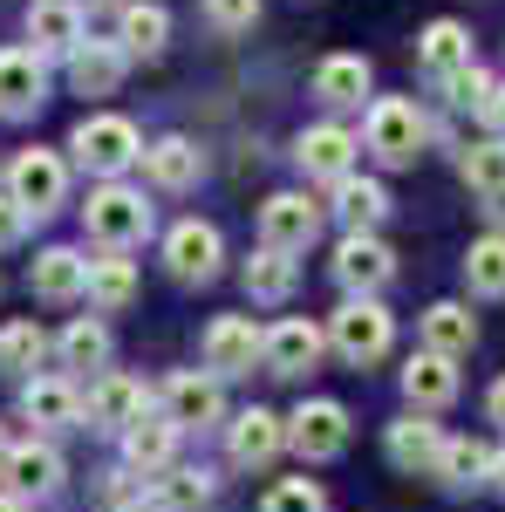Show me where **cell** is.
Returning a JSON list of instances; mask_svg holds the SVG:
<instances>
[{"mask_svg":"<svg viewBox=\"0 0 505 512\" xmlns=\"http://www.w3.org/2000/svg\"><path fill=\"white\" fill-rule=\"evenodd\" d=\"M205 14H212V28L239 35V28H253V21H260V0H205Z\"/></svg>","mask_w":505,"mask_h":512,"instance_id":"60d3db41","label":"cell"},{"mask_svg":"<svg viewBox=\"0 0 505 512\" xmlns=\"http://www.w3.org/2000/svg\"><path fill=\"white\" fill-rule=\"evenodd\" d=\"M485 212H492V226L505 233V192H492V198H485Z\"/></svg>","mask_w":505,"mask_h":512,"instance_id":"f6af8a7d","label":"cell"},{"mask_svg":"<svg viewBox=\"0 0 505 512\" xmlns=\"http://www.w3.org/2000/svg\"><path fill=\"white\" fill-rule=\"evenodd\" d=\"M355 151H362V137L342 130V123H308V130L294 137V164H301L308 178H328V185H342L355 171Z\"/></svg>","mask_w":505,"mask_h":512,"instance_id":"9c48e42d","label":"cell"},{"mask_svg":"<svg viewBox=\"0 0 505 512\" xmlns=\"http://www.w3.org/2000/svg\"><path fill=\"white\" fill-rule=\"evenodd\" d=\"M21 417L41 424V431H69V424H82L76 383H62V376H28V383H21Z\"/></svg>","mask_w":505,"mask_h":512,"instance_id":"ac0fdd59","label":"cell"},{"mask_svg":"<svg viewBox=\"0 0 505 512\" xmlns=\"http://www.w3.org/2000/svg\"><path fill=\"white\" fill-rule=\"evenodd\" d=\"M465 280H471V294H485V301H505V233L471 239V253H465Z\"/></svg>","mask_w":505,"mask_h":512,"instance_id":"e575fe53","label":"cell"},{"mask_svg":"<svg viewBox=\"0 0 505 512\" xmlns=\"http://www.w3.org/2000/svg\"><path fill=\"white\" fill-rule=\"evenodd\" d=\"M328 342H335V355L342 362H383L389 342H396V321L383 315V301H349V308H335V321H328Z\"/></svg>","mask_w":505,"mask_h":512,"instance_id":"277c9868","label":"cell"},{"mask_svg":"<svg viewBox=\"0 0 505 512\" xmlns=\"http://www.w3.org/2000/svg\"><path fill=\"white\" fill-rule=\"evenodd\" d=\"M260 512H328V499H321L314 478H280L267 499H260Z\"/></svg>","mask_w":505,"mask_h":512,"instance_id":"f35d334b","label":"cell"},{"mask_svg":"<svg viewBox=\"0 0 505 512\" xmlns=\"http://www.w3.org/2000/svg\"><path fill=\"white\" fill-rule=\"evenodd\" d=\"M0 512H21V499H14V492H0Z\"/></svg>","mask_w":505,"mask_h":512,"instance_id":"681fc988","label":"cell"},{"mask_svg":"<svg viewBox=\"0 0 505 512\" xmlns=\"http://www.w3.org/2000/svg\"><path fill=\"white\" fill-rule=\"evenodd\" d=\"M117 512H164L157 499H130V506H117Z\"/></svg>","mask_w":505,"mask_h":512,"instance_id":"7dc6e473","label":"cell"},{"mask_svg":"<svg viewBox=\"0 0 505 512\" xmlns=\"http://www.w3.org/2000/svg\"><path fill=\"white\" fill-rule=\"evenodd\" d=\"M314 233H321V205L308 192H273L260 205V246L273 253H308Z\"/></svg>","mask_w":505,"mask_h":512,"instance_id":"ba28073f","label":"cell"},{"mask_svg":"<svg viewBox=\"0 0 505 512\" xmlns=\"http://www.w3.org/2000/svg\"><path fill=\"white\" fill-rule=\"evenodd\" d=\"M151 499L164 512H205L212 506V472H198V465H164Z\"/></svg>","mask_w":505,"mask_h":512,"instance_id":"1f68e13d","label":"cell"},{"mask_svg":"<svg viewBox=\"0 0 505 512\" xmlns=\"http://www.w3.org/2000/svg\"><path fill=\"white\" fill-rule=\"evenodd\" d=\"M0 472H7V485H14V499H28V492L41 499V492H55V485H62V458H55L48 444H14Z\"/></svg>","mask_w":505,"mask_h":512,"instance_id":"f546056e","label":"cell"},{"mask_svg":"<svg viewBox=\"0 0 505 512\" xmlns=\"http://www.w3.org/2000/svg\"><path fill=\"white\" fill-rule=\"evenodd\" d=\"M403 396H410V410H444V403H458V369L444 362V355H410V369H403Z\"/></svg>","mask_w":505,"mask_h":512,"instance_id":"cb8c5ba5","label":"cell"},{"mask_svg":"<svg viewBox=\"0 0 505 512\" xmlns=\"http://www.w3.org/2000/svg\"><path fill=\"white\" fill-rule=\"evenodd\" d=\"M82 226H89V239H96V246L123 253V246H137V239H151V205H144V192H137V185L110 178V185H96V192H89Z\"/></svg>","mask_w":505,"mask_h":512,"instance_id":"6da1fadb","label":"cell"},{"mask_svg":"<svg viewBox=\"0 0 505 512\" xmlns=\"http://www.w3.org/2000/svg\"><path fill=\"white\" fill-rule=\"evenodd\" d=\"M383 444H389V465H396V472H437V458H444V431L430 424L424 410L396 417Z\"/></svg>","mask_w":505,"mask_h":512,"instance_id":"e0dca14e","label":"cell"},{"mask_svg":"<svg viewBox=\"0 0 505 512\" xmlns=\"http://www.w3.org/2000/svg\"><path fill=\"white\" fill-rule=\"evenodd\" d=\"M294 253H273V246H260L253 260H246V294L253 301H287L294 294Z\"/></svg>","mask_w":505,"mask_h":512,"instance_id":"d590c367","label":"cell"},{"mask_svg":"<svg viewBox=\"0 0 505 512\" xmlns=\"http://www.w3.org/2000/svg\"><path fill=\"white\" fill-rule=\"evenodd\" d=\"M335 280L349 287V301H376L389 280H396V253L376 233H342V246H335Z\"/></svg>","mask_w":505,"mask_h":512,"instance_id":"52a82bcc","label":"cell"},{"mask_svg":"<svg viewBox=\"0 0 505 512\" xmlns=\"http://www.w3.org/2000/svg\"><path fill=\"white\" fill-rule=\"evenodd\" d=\"M171 451H178V424H171V417H151V410H144V417L123 431V465H130V472H164Z\"/></svg>","mask_w":505,"mask_h":512,"instance_id":"d4e9b609","label":"cell"},{"mask_svg":"<svg viewBox=\"0 0 505 512\" xmlns=\"http://www.w3.org/2000/svg\"><path fill=\"white\" fill-rule=\"evenodd\" d=\"M424 349L444 355V362H458V355L478 349V321H471L465 301H437V308H424Z\"/></svg>","mask_w":505,"mask_h":512,"instance_id":"603a6c76","label":"cell"},{"mask_svg":"<svg viewBox=\"0 0 505 512\" xmlns=\"http://www.w3.org/2000/svg\"><path fill=\"white\" fill-rule=\"evenodd\" d=\"M362 137H369V151H376L383 164H417V158H424L430 123H424V110H417L410 96H376V103H369V123H362Z\"/></svg>","mask_w":505,"mask_h":512,"instance_id":"3957f363","label":"cell"},{"mask_svg":"<svg viewBox=\"0 0 505 512\" xmlns=\"http://www.w3.org/2000/svg\"><path fill=\"white\" fill-rule=\"evenodd\" d=\"M144 171H151L157 192H185V185H198V171H205V158H198L192 137H157L151 151H144Z\"/></svg>","mask_w":505,"mask_h":512,"instance_id":"83f0119b","label":"cell"},{"mask_svg":"<svg viewBox=\"0 0 505 512\" xmlns=\"http://www.w3.org/2000/svg\"><path fill=\"white\" fill-rule=\"evenodd\" d=\"M117 48L123 55H164V41H171V14L157 7V0H123L117 7Z\"/></svg>","mask_w":505,"mask_h":512,"instance_id":"4316f807","label":"cell"},{"mask_svg":"<svg viewBox=\"0 0 505 512\" xmlns=\"http://www.w3.org/2000/svg\"><path fill=\"white\" fill-rule=\"evenodd\" d=\"M437 478L451 492H471V485H492V451L478 437H444V458H437Z\"/></svg>","mask_w":505,"mask_h":512,"instance_id":"4dcf8cb0","label":"cell"},{"mask_svg":"<svg viewBox=\"0 0 505 512\" xmlns=\"http://www.w3.org/2000/svg\"><path fill=\"white\" fill-rule=\"evenodd\" d=\"M492 492H505V451H492Z\"/></svg>","mask_w":505,"mask_h":512,"instance_id":"bcb514c9","label":"cell"},{"mask_svg":"<svg viewBox=\"0 0 505 512\" xmlns=\"http://www.w3.org/2000/svg\"><path fill=\"white\" fill-rule=\"evenodd\" d=\"M485 410H492V424H505V376L492 383V396H485Z\"/></svg>","mask_w":505,"mask_h":512,"instance_id":"ee69618b","label":"cell"},{"mask_svg":"<svg viewBox=\"0 0 505 512\" xmlns=\"http://www.w3.org/2000/svg\"><path fill=\"white\" fill-rule=\"evenodd\" d=\"M55 349H62V362H69V369H103V362H110V328H103V321H69V328H62V342H55Z\"/></svg>","mask_w":505,"mask_h":512,"instance_id":"8d00e7d4","label":"cell"},{"mask_svg":"<svg viewBox=\"0 0 505 512\" xmlns=\"http://www.w3.org/2000/svg\"><path fill=\"white\" fill-rule=\"evenodd\" d=\"M28 41H35V55H76L82 7L76 0H28Z\"/></svg>","mask_w":505,"mask_h":512,"instance_id":"d6986e66","label":"cell"},{"mask_svg":"<svg viewBox=\"0 0 505 512\" xmlns=\"http://www.w3.org/2000/svg\"><path fill=\"white\" fill-rule=\"evenodd\" d=\"M219 260H226V246H219V226H205V219H178L164 233V267L178 280H212Z\"/></svg>","mask_w":505,"mask_h":512,"instance_id":"8fae6325","label":"cell"},{"mask_svg":"<svg viewBox=\"0 0 505 512\" xmlns=\"http://www.w3.org/2000/svg\"><path fill=\"white\" fill-rule=\"evenodd\" d=\"M335 219H342L349 233H376V226L389 219V192L376 185V178H355L349 171V178L335 185Z\"/></svg>","mask_w":505,"mask_h":512,"instance_id":"f1b7e54d","label":"cell"},{"mask_svg":"<svg viewBox=\"0 0 505 512\" xmlns=\"http://www.w3.org/2000/svg\"><path fill=\"white\" fill-rule=\"evenodd\" d=\"M7 451H14V444H7V424H0V465H7Z\"/></svg>","mask_w":505,"mask_h":512,"instance_id":"f907efd6","label":"cell"},{"mask_svg":"<svg viewBox=\"0 0 505 512\" xmlns=\"http://www.w3.org/2000/svg\"><path fill=\"white\" fill-rule=\"evenodd\" d=\"M465 185L478 198L505 192V137H485V144H471V151H465Z\"/></svg>","mask_w":505,"mask_h":512,"instance_id":"74e56055","label":"cell"},{"mask_svg":"<svg viewBox=\"0 0 505 512\" xmlns=\"http://www.w3.org/2000/svg\"><path fill=\"white\" fill-rule=\"evenodd\" d=\"M123 69H130V55H123L117 41H96V35H82L76 55H69V82H76V96H117Z\"/></svg>","mask_w":505,"mask_h":512,"instance_id":"9a60e30c","label":"cell"},{"mask_svg":"<svg viewBox=\"0 0 505 512\" xmlns=\"http://www.w3.org/2000/svg\"><path fill=\"white\" fill-rule=\"evenodd\" d=\"M369 55H328L321 69H314V96L328 103V110H355L362 96H369Z\"/></svg>","mask_w":505,"mask_h":512,"instance_id":"484cf974","label":"cell"},{"mask_svg":"<svg viewBox=\"0 0 505 512\" xmlns=\"http://www.w3.org/2000/svg\"><path fill=\"white\" fill-rule=\"evenodd\" d=\"M164 417L178 424V431H205V424H219L226 417V396H219V376L205 369H178L171 383H164Z\"/></svg>","mask_w":505,"mask_h":512,"instance_id":"30bf717a","label":"cell"},{"mask_svg":"<svg viewBox=\"0 0 505 512\" xmlns=\"http://www.w3.org/2000/svg\"><path fill=\"white\" fill-rule=\"evenodd\" d=\"M76 7H89V14H103V7H123V0H76Z\"/></svg>","mask_w":505,"mask_h":512,"instance_id":"c3c4849f","label":"cell"},{"mask_svg":"<svg viewBox=\"0 0 505 512\" xmlns=\"http://www.w3.org/2000/svg\"><path fill=\"white\" fill-rule=\"evenodd\" d=\"M82 417L96 424V431H130L137 417H144V383H130V376H103L96 390H89V403H82Z\"/></svg>","mask_w":505,"mask_h":512,"instance_id":"44dd1931","label":"cell"},{"mask_svg":"<svg viewBox=\"0 0 505 512\" xmlns=\"http://www.w3.org/2000/svg\"><path fill=\"white\" fill-rule=\"evenodd\" d=\"M7 198H14L28 219H48V212L69 198V164L55 158V151H21V158L7 164Z\"/></svg>","mask_w":505,"mask_h":512,"instance_id":"5b68a950","label":"cell"},{"mask_svg":"<svg viewBox=\"0 0 505 512\" xmlns=\"http://www.w3.org/2000/svg\"><path fill=\"white\" fill-rule=\"evenodd\" d=\"M48 103V69L35 48H0V117H35Z\"/></svg>","mask_w":505,"mask_h":512,"instance_id":"7c38bea8","label":"cell"},{"mask_svg":"<svg viewBox=\"0 0 505 512\" xmlns=\"http://www.w3.org/2000/svg\"><path fill=\"white\" fill-rule=\"evenodd\" d=\"M280 444H287V424L273 417V410H239L233 424H226V451H233V465H273L280 458Z\"/></svg>","mask_w":505,"mask_h":512,"instance_id":"2e32d148","label":"cell"},{"mask_svg":"<svg viewBox=\"0 0 505 512\" xmlns=\"http://www.w3.org/2000/svg\"><path fill=\"white\" fill-rule=\"evenodd\" d=\"M28 233V212H21V205H14V198L0 192V246H14V239Z\"/></svg>","mask_w":505,"mask_h":512,"instance_id":"b9f144b4","label":"cell"},{"mask_svg":"<svg viewBox=\"0 0 505 512\" xmlns=\"http://www.w3.org/2000/svg\"><path fill=\"white\" fill-rule=\"evenodd\" d=\"M492 89H499V82L485 76V69H478V62H471V69H458V76L444 82V96H451V103H458V110H485V103H492Z\"/></svg>","mask_w":505,"mask_h":512,"instance_id":"ab89813d","label":"cell"},{"mask_svg":"<svg viewBox=\"0 0 505 512\" xmlns=\"http://www.w3.org/2000/svg\"><path fill=\"white\" fill-rule=\"evenodd\" d=\"M321 349H328V335L314 321H280L260 342V362H267V376H308L314 362H321Z\"/></svg>","mask_w":505,"mask_h":512,"instance_id":"5bb4252c","label":"cell"},{"mask_svg":"<svg viewBox=\"0 0 505 512\" xmlns=\"http://www.w3.org/2000/svg\"><path fill=\"white\" fill-rule=\"evenodd\" d=\"M260 342H267V335L246 315H219L205 328V369H212V376H246V369L260 362Z\"/></svg>","mask_w":505,"mask_h":512,"instance_id":"4fadbf2b","label":"cell"},{"mask_svg":"<svg viewBox=\"0 0 505 512\" xmlns=\"http://www.w3.org/2000/svg\"><path fill=\"white\" fill-rule=\"evenodd\" d=\"M287 444H294L308 465L342 458V451H349V410H342L335 396H308V403L287 417Z\"/></svg>","mask_w":505,"mask_h":512,"instance_id":"8992f818","label":"cell"},{"mask_svg":"<svg viewBox=\"0 0 505 512\" xmlns=\"http://www.w3.org/2000/svg\"><path fill=\"white\" fill-rule=\"evenodd\" d=\"M485 123H492V130H499V137H505V82H499V89H492V103H485Z\"/></svg>","mask_w":505,"mask_h":512,"instance_id":"7bdbcfd3","label":"cell"},{"mask_svg":"<svg viewBox=\"0 0 505 512\" xmlns=\"http://www.w3.org/2000/svg\"><path fill=\"white\" fill-rule=\"evenodd\" d=\"M130 294H137V267H130L123 253H103V260H89V301H96L103 315L130 308Z\"/></svg>","mask_w":505,"mask_h":512,"instance_id":"d6a6232c","label":"cell"},{"mask_svg":"<svg viewBox=\"0 0 505 512\" xmlns=\"http://www.w3.org/2000/svg\"><path fill=\"white\" fill-rule=\"evenodd\" d=\"M28 280H35L41 301H82L89 294V260H82L76 246H48V253H35Z\"/></svg>","mask_w":505,"mask_h":512,"instance_id":"ffe728a7","label":"cell"},{"mask_svg":"<svg viewBox=\"0 0 505 512\" xmlns=\"http://www.w3.org/2000/svg\"><path fill=\"white\" fill-rule=\"evenodd\" d=\"M417 62H424V76L451 82L458 69H471V28L465 21H430L417 35Z\"/></svg>","mask_w":505,"mask_h":512,"instance_id":"7402d4cb","label":"cell"},{"mask_svg":"<svg viewBox=\"0 0 505 512\" xmlns=\"http://www.w3.org/2000/svg\"><path fill=\"white\" fill-rule=\"evenodd\" d=\"M41 355H48V335H41V321H7V328H0V376L28 383V369H35Z\"/></svg>","mask_w":505,"mask_h":512,"instance_id":"836d02e7","label":"cell"},{"mask_svg":"<svg viewBox=\"0 0 505 512\" xmlns=\"http://www.w3.org/2000/svg\"><path fill=\"white\" fill-rule=\"evenodd\" d=\"M69 151H76L82 171H96V178L110 185V178H123L130 164L144 158V137H137V123H130V117H110V110H96V117H82V123H76Z\"/></svg>","mask_w":505,"mask_h":512,"instance_id":"7a4b0ae2","label":"cell"}]
</instances>
